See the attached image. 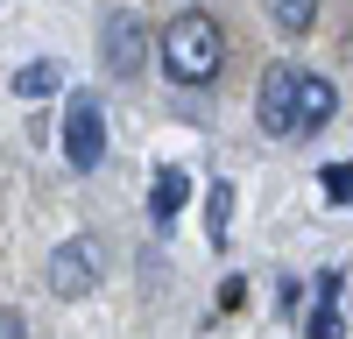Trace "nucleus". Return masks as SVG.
<instances>
[{
	"label": "nucleus",
	"mask_w": 353,
	"mask_h": 339,
	"mask_svg": "<svg viewBox=\"0 0 353 339\" xmlns=\"http://www.w3.org/2000/svg\"><path fill=\"white\" fill-rule=\"evenodd\" d=\"M163 71L176 85H212L219 64H226V36H219V21L205 14V8H184V14H170L163 21Z\"/></svg>",
	"instance_id": "obj_1"
},
{
	"label": "nucleus",
	"mask_w": 353,
	"mask_h": 339,
	"mask_svg": "<svg viewBox=\"0 0 353 339\" xmlns=\"http://www.w3.org/2000/svg\"><path fill=\"white\" fill-rule=\"evenodd\" d=\"M99 56H106V78H141V64H149V28H141L134 8H113L99 21Z\"/></svg>",
	"instance_id": "obj_2"
},
{
	"label": "nucleus",
	"mask_w": 353,
	"mask_h": 339,
	"mask_svg": "<svg viewBox=\"0 0 353 339\" xmlns=\"http://www.w3.org/2000/svg\"><path fill=\"white\" fill-rule=\"evenodd\" d=\"M64 156H71V170H99L106 163V106L92 92H78L64 106Z\"/></svg>",
	"instance_id": "obj_3"
},
{
	"label": "nucleus",
	"mask_w": 353,
	"mask_h": 339,
	"mask_svg": "<svg viewBox=\"0 0 353 339\" xmlns=\"http://www.w3.org/2000/svg\"><path fill=\"white\" fill-rule=\"evenodd\" d=\"M99 269H106V254H99L92 234L57 240V254H50V290L57 297H85V290H99Z\"/></svg>",
	"instance_id": "obj_4"
},
{
	"label": "nucleus",
	"mask_w": 353,
	"mask_h": 339,
	"mask_svg": "<svg viewBox=\"0 0 353 339\" xmlns=\"http://www.w3.org/2000/svg\"><path fill=\"white\" fill-rule=\"evenodd\" d=\"M339 113V92H332V78H318V71H297V99H290V134H318Z\"/></svg>",
	"instance_id": "obj_5"
},
{
	"label": "nucleus",
	"mask_w": 353,
	"mask_h": 339,
	"mask_svg": "<svg viewBox=\"0 0 353 339\" xmlns=\"http://www.w3.org/2000/svg\"><path fill=\"white\" fill-rule=\"evenodd\" d=\"M290 99H297V64H276L269 78H261V106H254L261 134H276V141L290 134Z\"/></svg>",
	"instance_id": "obj_6"
},
{
	"label": "nucleus",
	"mask_w": 353,
	"mask_h": 339,
	"mask_svg": "<svg viewBox=\"0 0 353 339\" xmlns=\"http://www.w3.org/2000/svg\"><path fill=\"white\" fill-rule=\"evenodd\" d=\"M57 85H64V64L36 56V64H21V71H14V99H43V92H57Z\"/></svg>",
	"instance_id": "obj_7"
},
{
	"label": "nucleus",
	"mask_w": 353,
	"mask_h": 339,
	"mask_svg": "<svg viewBox=\"0 0 353 339\" xmlns=\"http://www.w3.org/2000/svg\"><path fill=\"white\" fill-rule=\"evenodd\" d=\"M184 198H191V177H184V170H163L156 191H149V212H156V219H176V212H184Z\"/></svg>",
	"instance_id": "obj_8"
},
{
	"label": "nucleus",
	"mask_w": 353,
	"mask_h": 339,
	"mask_svg": "<svg viewBox=\"0 0 353 339\" xmlns=\"http://www.w3.org/2000/svg\"><path fill=\"white\" fill-rule=\"evenodd\" d=\"M269 21L283 28V36H304V28L318 21V0H269Z\"/></svg>",
	"instance_id": "obj_9"
},
{
	"label": "nucleus",
	"mask_w": 353,
	"mask_h": 339,
	"mask_svg": "<svg viewBox=\"0 0 353 339\" xmlns=\"http://www.w3.org/2000/svg\"><path fill=\"white\" fill-rule=\"evenodd\" d=\"M304 339H346V325H339V304H325V297H318V304H311V325H304Z\"/></svg>",
	"instance_id": "obj_10"
},
{
	"label": "nucleus",
	"mask_w": 353,
	"mask_h": 339,
	"mask_svg": "<svg viewBox=\"0 0 353 339\" xmlns=\"http://www.w3.org/2000/svg\"><path fill=\"white\" fill-rule=\"evenodd\" d=\"M226 219H233V191L219 184V191H212V226H205V234H212V247H226Z\"/></svg>",
	"instance_id": "obj_11"
},
{
	"label": "nucleus",
	"mask_w": 353,
	"mask_h": 339,
	"mask_svg": "<svg viewBox=\"0 0 353 339\" xmlns=\"http://www.w3.org/2000/svg\"><path fill=\"white\" fill-rule=\"evenodd\" d=\"M325 198H332V205L353 198V163H325Z\"/></svg>",
	"instance_id": "obj_12"
},
{
	"label": "nucleus",
	"mask_w": 353,
	"mask_h": 339,
	"mask_svg": "<svg viewBox=\"0 0 353 339\" xmlns=\"http://www.w3.org/2000/svg\"><path fill=\"white\" fill-rule=\"evenodd\" d=\"M0 339H28V318H21V311H0Z\"/></svg>",
	"instance_id": "obj_13"
}]
</instances>
